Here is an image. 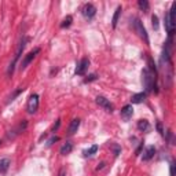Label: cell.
<instances>
[{
	"mask_svg": "<svg viewBox=\"0 0 176 176\" xmlns=\"http://www.w3.org/2000/svg\"><path fill=\"white\" fill-rule=\"evenodd\" d=\"M72 150H73V145H72L70 142H66V143L61 147V154L66 155V154H69Z\"/></svg>",
	"mask_w": 176,
	"mask_h": 176,
	"instance_id": "obj_16",
	"label": "cell"
},
{
	"mask_svg": "<svg viewBox=\"0 0 176 176\" xmlns=\"http://www.w3.org/2000/svg\"><path fill=\"white\" fill-rule=\"evenodd\" d=\"M96 151H98V146L94 145L91 149H90V150H85V151H84V155H85V157H91V155H94V154L96 153Z\"/></svg>",
	"mask_w": 176,
	"mask_h": 176,
	"instance_id": "obj_18",
	"label": "cell"
},
{
	"mask_svg": "<svg viewBox=\"0 0 176 176\" xmlns=\"http://www.w3.org/2000/svg\"><path fill=\"white\" fill-rule=\"evenodd\" d=\"M154 154H155V147H154V146H149V147L145 150L142 158H143V161H149L154 157Z\"/></svg>",
	"mask_w": 176,
	"mask_h": 176,
	"instance_id": "obj_11",
	"label": "cell"
},
{
	"mask_svg": "<svg viewBox=\"0 0 176 176\" xmlns=\"http://www.w3.org/2000/svg\"><path fill=\"white\" fill-rule=\"evenodd\" d=\"M88 66H90V61H88L87 58H83V59L80 61V63H78V66H77L76 74H78V76H83V74L85 73V70L88 69Z\"/></svg>",
	"mask_w": 176,
	"mask_h": 176,
	"instance_id": "obj_9",
	"label": "cell"
},
{
	"mask_svg": "<svg viewBox=\"0 0 176 176\" xmlns=\"http://www.w3.org/2000/svg\"><path fill=\"white\" fill-rule=\"evenodd\" d=\"M78 127H80V120H78V118H73L69 125V135L76 133L77 130H78Z\"/></svg>",
	"mask_w": 176,
	"mask_h": 176,
	"instance_id": "obj_12",
	"label": "cell"
},
{
	"mask_svg": "<svg viewBox=\"0 0 176 176\" xmlns=\"http://www.w3.org/2000/svg\"><path fill=\"white\" fill-rule=\"evenodd\" d=\"M121 11H123L121 6H118V7L116 8L114 15H113V19H112V25H113V28H116V26H117V23H118V19H120V15H121Z\"/></svg>",
	"mask_w": 176,
	"mask_h": 176,
	"instance_id": "obj_13",
	"label": "cell"
},
{
	"mask_svg": "<svg viewBox=\"0 0 176 176\" xmlns=\"http://www.w3.org/2000/svg\"><path fill=\"white\" fill-rule=\"evenodd\" d=\"M72 21H73V17L72 15H68L63 21H62L61 23V28H68V26H70V23H72Z\"/></svg>",
	"mask_w": 176,
	"mask_h": 176,
	"instance_id": "obj_19",
	"label": "cell"
},
{
	"mask_svg": "<svg viewBox=\"0 0 176 176\" xmlns=\"http://www.w3.org/2000/svg\"><path fill=\"white\" fill-rule=\"evenodd\" d=\"M138 6L142 11H147V10H149V1H146V0H139Z\"/></svg>",
	"mask_w": 176,
	"mask_h": 176,
	"instance_id": "obj_20",
	"label": "cell"
},
{
	"mask_svg": "<svg viewBox=\"0 0 176 176\" xmlns=\"http://www.w3.org/2000/svg\"><path fill=\"white\" fill-rule=\"evenodd\" d=\"M58 176H65V171L63 169H61V172H59V175Z\"/></svg>",
	"mask_w": 176,
	"mask_h": 176,
	"instance_id": "obj_26",
	"label": "cell"
},
{
	"mask_svg": "<svg viewBox=\"0 0 176 176\" xmlns=\"http://www.w3.org/2000/svg\"><path fill=\"white\" fill-rule=\"evenodd\" d=\"M103 165H105V162H102V164H100L99 167H98V171H99V169H102V168H103Z\"/></svg>",
	"mask_w": 176,
	"mask_h": 176,
	"instance_id": "obj_27",
	"label": "cell"
},
{
	"mask_svg": "<svg viewBox=\"0 0 176 176\" xmlns=\"http://www.w3.org/2000/svg\"><path fill=\"white\" fill-rule=\"evenodd\" d=\"M26 41H28V39H23L22 41L19 43V47H18V51H17L15 56H14V61H13V63L10 65V69H8V73H13V70H14V66H15L17 61L19 59V56H21V54H22L23 48H25V46H26Z\"/></svg>",
	"mask_w": 176,
	"mask_h": 176,
	"instance_id": "obj_4",
	"label": "cell"
},
{
	"mask_svg": "<svg viewBox=\"0 0 176 176\" xmlns=\"http://www.w3.org/2000/svg\"><path fill=\"white\" fill-rule=\"evenodd\" d=\"M133 114V107L132 105H127V106H124L121 109V117H123L124 120H130L131 117Z\"/></svg>",
	"mask_w": 176,
	"mask_h": 176,
	"instance_id": "obj_10",
	"label": "cell"
},
{
	"mask_svg": "<svg viewBox=\"0 0 176 176\" xmlns=\"http://www.w3.org/2000/svg\"><path fill=\"white\" fill-rule=\"evenodd\" d=\"M171 176H175V164H171Z\"/></svg>",
	"mask_w": 176,
	"mask_h": 176,
	"instance_id": "obj_23",
	"label": "cell"
},
{
	"mask_svg": "<svg viewBox=\"0 0 176 176\" xmlns=\"http://www.w3.org/2000/svg\"><path fill=\"white\" fill-rule=\"evenodd\" d=\"M26 109H28V113H31V114L37 112V109H39V95L37 94H33V95L29 96Z\"/></svg>",
	"mask_w": 176,
	"mask_h": 176,
	"instance_id": "obj_3",
	"label": "cell"
},
{
	"mask_svg": "<svg viewBox=\"0 0 176 176\" xmlns=\"http://www.w3.org/2000/svg\"><path fill=\"white\" fill-rule=\"evenodd\" d=\"M56 140H58V138L55 136V138H52V139H51V140H50V142H48V145H51V143H54V142H56Z\"/></svg>",
	"mask_w": 176,
	"mask_h": 176,
	"instance_id": "obj_25",
	"label": "cell"
},
{
	"mask_svg": "<svg viewBox=\"0 0 176 176\" xmlns=\"http://www.w3.org/2000/svg\"><path fill=\"white\" fill-rule=\"evenodd\" d=\"M151 21H153V28L154 29H158V17L153 15L151 17Z\"/></svg>",
	"mask_w": 176,
	"mask_h": 176,
	"instance_id": "obj_21",
	"label": "cell"
},
{
	"mask_svg": "<svg viewBox=\"0 0 176 176\" xmlns=\"http://www.w3.org/2000/svg\"><path fill=\"white\" fill-rule=\"evenodd\" d=\"M94 80H96V74H91V76H88V78H85V83H88V81H94Z\"/></svg>",
	"mask_w": 176,
	"mask_h": 176,
	"instance_id": "obj_22",
	"label": "cell"
},
{
	"mask_svg": "<svg viewBox=\"0 0 176 176\" xmlns=\"http://www.w3.org/2000/svg\"><path fill=\"white\" fill-rule=\"evenodd\" d=\"M96 14V8L95 6H92L91 3H88V4H85L84 7H83V15L87 18V19H91L94 18V15Z\"/></svg>",
	"mask_w": 176,
	"mask_h": 176,
	"instance_id": "obj_8",
	"label": "cell"
},
{
	"mask_svg": "<svg viewBox=\"0 0 176 176\" xmlns=\"http://www.w3.org/2000/svg\"><path fill=\"white\" fill-rule=\"evenodd\" d=\"M146 98V92H139V94H135L132 96V103H142Z\"/></svg>",
	"mask_w": 176,
	"mask_h": 176,
	"instance_id": "obj_15",
	"label": "cell"
},
{
	"mask_svg": "<svg viewBox=\"0 0 176 176\" xmlns=\"http://www.w3.org/2000/svg\"><path fill=\"white\" fill-rule=\"evenodd\" d=\"M175 14H176V3L172 4V8L169 10V14L165 17V29L168 32L169 36L173 35L175 32Z\"/></svg>",
	"mask_w": 176,
	"mask_h": 176,
	"instance_id": "obj_1",
	"label": "cell"
},
{
	"mask_svg": "<svg viewBox=\"0 0 176 176\" xmlns=\"http://www.w3.org/2000/svg\"><path fill=\"white\" fill-rule=\"evenodd\" d=\"M10 168V160L8 158H3L0 160V173H6Z\"/></svg>",
	"mask_w": 176,
	"mask_h": 176,
	"instance_id": "obj_14",
	"label": "cell"
},
{
	"mask_svg": "<svg viewBox=\"0 0 176 176\" xmlns=\"http://www.w3.org/2000/svg\"><path fill=\"white\" fill-rule=\"evenodd\" d=\"M113 149H114V155H118V153H120V147H118V146H114Z\"/></svg>",
	"mask_w": 176,
	"mask_h": 176,
	"instance_id": "obj_24",
	"label": "cell"
},
{
	"mask_svg": "<svg viewBox=\"0 0 176 176\" xmlns=\"http://www.w3.org/2000/svg\"><path fill=\"white\" fill-rule=\"evenodd\" d=\"M39 52H40V48H35L33 51H31V52L28 54V55L23 58L22 63H21V69H25V68H26V66H28V65H29V63L33 61V58H35V56H36Z\"/></svg>",
	"mask_w": 176,
	"mask_h": 176,
	"instance_id": "obj_7",
	"label": "cell"
},
{
	"mask_svg": "<svg viewBox=\"0 0 176 176\" xmlns=\"http://www.w3.org/2000/svg\"><path fill=\"white\" fill-rule=\"evenodd\" d=\"M149 127H150V125H149V123H147L146 120H140V121L138 123V130L139 131H147L149 130Z\"/></svg>",
	"mask_w": 176,
	"mask_h": 176,
	"instance_id": "obj_17",
	"label": "cell"
},
{
	"mask_svg": "<svg viewBox=\"0 0 176 176\" xmlns=\"http://www.w3.org/2000/svg\"><path fill=\"white\" fill-rule=\"evenodd\" d=\"M133 26H135V31H136V33H138L140 37L145 40L146 43L149 44V37H147V32H146L145 26L140 23V21L139 19H135V22H133Z\"/></svg>",
	"mask_w": 176,
	"mask_h": 176,
	"instance_id": "obj_5",
	"label": "cell"
},
{
	"mask_svg": "<svg viewBox=\"0 0 176 176\" xmlns=\"http://www.w3.org/2000/svg\"><path fill=\"white\" fill-rule=\"evenodd\" d=\"M96 103H98L100 107H103L106 112H110V113H112V112L114 110V106H113V105L110 103V100L106 99L105 96H98V98H96Z\"/></svg>",
	"mask_w": 176,
	"mask_h": 176,
	"instance_id": "obj_6",
	"label": "cell"
},
{
	"mask_svg": "<svg viewBox=\"0 0 176 176\" xmlns=\"http://www.w3.org/2000/svg\"><path fill=\"white\" fill-rule=\"evenodd\" d=\"M142 81L145 85L146 92H150L154 88V83H155V76L150 72L149 69H145L142 72Z\"/></svg>",
	"mask_w": 176,
	"mask_h": 176,
	"instance_id": "obj_2",
	"label": "cell"
}]
</instances>
